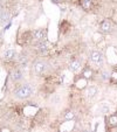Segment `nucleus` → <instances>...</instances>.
Returning <instances> with one entry per match:
<instances>
[{"label":"nucleus","instance_id":"1","mask_svg":"<svg viewBox=\"0 0 117 132\" xmlns=\"http://www.w3.org/2000/svg\"><path fill=\"white\" fill-rule=\"evenodd\" d=\"M33 92H34V87L29 83H25V84H21L19 88L15 89L14 96L19 100H26V98L32 96Z\"/></svg>","mask_w":117,"mask_h":132},{"label":"nucleus","instance_id":"2","mask_svg":"<svg viewBox=\"0 0 117 132\" xmlns=\"http://www.w3.org/2000/svg\"><path fill=\"white\" fill-rule=\"evenodd\" d=\"M32 37L36 41L37 43L39 42H42V41H47V30L46 29H36L33 32Z\"/></svg>","mask_w":117,"mask_h":132},{"label":"nucleus","instance_id":"3","mask_svg":"<svg viewBox=\"0 0 117 132\" xmlns=\"http://www.w3.org/2000/svg\"><path fill=\"white\" fill-rule=\"evenodd\" d=\"M90 61L96 65H102L103 63V54L98 50H94L90 53Z\"/></svg>","mask_w":117,"mask_h":132},{"label":"nucleus","instance_id":"4","mask_svg":"<svg viewBox=\"0 0 117 132\" xmlns=\"http://www.w3.org/2000/svg\"><path fill=\"white\" fill-rule=\"evenodd\" d=\"M24 78V70L21 68H14L11 72V80L13 82H19Z\"/></svg>","mask_w":117,"mask_h":132},{"label":"nucleus","instance_id":"5","mask_svg":"<svg viewBox=\"0 0 117 132\" xmlns=\"http://www.w3.org/2000/svg\"><path fill=\"white\" fill-rule=\"evenodd\" d=\"M47 67H48V64L45 61H36V62H34V64H33V69H34L35 72H37V74H43V72L47 70Z\"/></svg>","mask_w":117,"mask_h":132},{"label":"nucleus","instance_id":"6","mask_svg":"<svg viewBox=\"0 0 117 132\" xmlns=\"http://www.w3.org/2000/svg\"><path fill=\"white\" fill-rule=\"evenodd\" d=\"M50 49V45L47 42V41H42V42H39L36 45V50L39 54L41 55H46Z\"/></svg>","mask_w":117,"mask_h":132},{"label":"nucleus","instance_id":"7","mask_svg":"<svg viewBox=\"0 0 117 132\" xmlns=\"http://www.w3.org/2000/svg\"><path fill=\"white\" fill-rule=\"evenodd\" d=\"M100 28H101V30H102V32H104V33H109L110 30H111V28H112V23H111V21L108 20V19L103 20V21H102V23H101V26H100Z\"/></svg>","mask_w":117,"mask_h":132},{"label":"nucleus","instance_id":"8","mask_svg":"<svg viewBox=\"0 0 117 132\" xmlns=\"http://www.w3.org/2000/svg\"><path fill=\"white\" fill-rule=\"evenodd\" d=\"M15 56V50L13 48H7L4 53V60L5 61H12Z\"/></svg>","mask_w":117,"mask_h":132},{"label":"nucleus","instance_id":"9","mask_svg":"<svg viewBox=\"0 0 117 132\" xmlns=\"http://www.w3.org/2000/svg\"><path fill=\"white\" fill-rule=\"evenodd\" d=\"M10 21V13L7 11H1L0 12V25H6Z\"/></svg>","mask_w":117,"mask_h":132},{"label":"nucleus","instance_id":"10","mask_svg":"<svg viewBox=\"0 0 117 132\" xmlns=\"http://www.w3.org/2000/svg\"><path fill=\"white\" fill-rule=\"evenodd\" d=\"M69 69L72 70V71H74V72H77L79 70L81 69V63L79 62V61H76V60L72 61L70 64H69Z\"/></svg>","mask_w":117,"mask_h":132},{"label":"nucleus","instance_id":"11","mask_svg":"<svg viewBox=\"0 0 117 132\" xmlns=\"http://www.w3.org/2000/svg\"><path fill=\"white\" fill-rule=\"evenodd\" d=\"M97 92H98V89L96 87H89L87 89V96L89 98H92L97 95Z\"/></svg>","mask_w":117,"mask_h":132},{"label":"nucleus","instance_id":"12","mask_svg":"<svg viewBox=\"0 0 117 132\" xmlns=\"http://www.w3.org/2000/svg\"><path fill=\"white\" fill-rule=\"evenodd\" d=\"M74 117H75V113L72 110H67V111L63 113V118H65L66 120H72V119H74Z\"/></svg>","mask_w":117,"mask_h":132},{"label":"nucleus","instance_id":"13","mask_svg":"<svg viewBox=\"0 0 117 132\" xmlns=\"http://www.w3.org/2000/svg\"><path fill=\"white\" fill-rule=\"evenodd\" d=\"M81 5H82V8H83V10L89 11L90 8H91V6H92V1H91V0H82Z\"/></svg>","mask_w":117,"mask_h":132},{"label":"nucleus","instance_id":"14","mask_svg":"<svg viewBox=\"0 0 117 132\" xmlns=\"http://www.w3.org/2000/svg\"><path fill=\"white\" fill-rule=\"evenodd\" d=\"M109 124H110V126H112V127L117 126V115L110 116L109 117Z\"/></svg>","mask_w":117,"mask_h":132},{"label":"nucleus","instance_id":"15","mask_svg":"<svg viewBox=\"0 0 117 132\" xmlns=\"http://www.w3.org/2000/svg\"><path fill=\"white\" fill-rule=\"evenodd\" d=\"M83 77L84 78H90L92 76V70L89 69V68H85L84 70H83Z\"/></svg>","mask_w":117,"mask_h":132},{"label":"nucleus","instance_id":"16","mask_svg":"<svg viewBox=\"0 0 117 132\" xmlns=\"http://www.w3.org/2000/svg\"><path fill=\"white\" fill-rule=\"evenodd\" d=\"M110 82L112 83V84H116L117 83V72L114 71L112 74H110Z\"/></svg>","mask_w":117,"mask_h":132},{"label":"nucleus","instance_id":"17","mask_svg":"<svg viewBox=\"0 0 117 132\" xmlns=\"http://www.w3.org/2000/svg\"><path fill=\"white\" fill-rule=\"evenodd\" d=\"M19 61H20V63H21V65H22V68H25L26 65H27V57H26V56H21Z\"/></svg>","mask_w":117,"mask_h":132},{"label":"nucleus","instance_id":"18","mask_svg":"<svg viewBox=\"0 0 117 132\" xmlns=\"http://www.w3.org/2000/svg\"><path fill=\"white\" fill-rule=\"evenodd\" d=\"M53 3H55V4H60V3H62L63 0H52Z\"/></svg>","mask_w":117,"mask_h":132}]
</instances>
